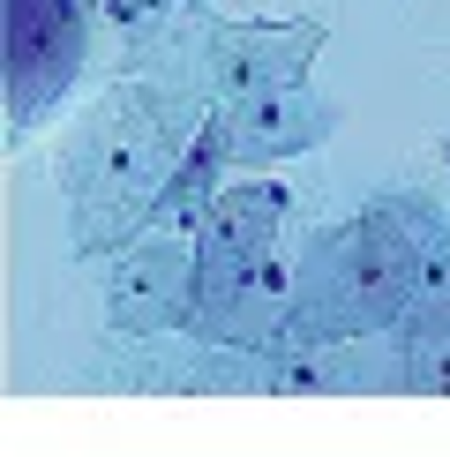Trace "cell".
<instances>
[{
	"instance_id": "obj_1",
	"label": "cell",
	"mask_w": 450,
	"mask_h": 457,
	"mask_svg": "<svg viewBox=\"0 0 450 457\" xmlns=\"http://www.w3.org/2000/svg\"><path fill=\"white\" fill-rule=\"evenodd\" d=\"M188 105L165 83H112L61 143L68 233L83 255H121L158 225V187L188 158Z\"/></svg>"
},
{
	"instance_id": "obj_2",
	"label": "cell",
	"mask_w": 450,
	"mask_h": 457,
	"mask_svg": "<svg viewBox=\"0 0 450 457\" xmlns=\"http://www.w3.org/2000/svg\"><path fill=\"white\" fill-rule=\"evenodd\" d=\"M428 240H436L428 203H368L346 225H323L293 262V345L398 330V315L421 293Z\"/></svg>"
},
{
	"instance_id": "obj_3",
	"label": "cell",
	"mask_w": 450,
	"mask_h": 457,
	"mask_svg": "<svg viewBox=\"0 0 450 457\" xmlns=\"http://www.w3.org/2000/svg\"><path fill=\"white\" fill-rule=\"evenodd\" d=\"M203 345L240 353H293V262L286 247H248V255H196V322Z\"/></svg>"
},
{
	"instance_id": "obj_4",
	"label": "cell",
	"mask_w": 450,
	"mask_h": 457,
	"mask_svg": "<svg viewBox=\"0 0 450 457\" xmlns=\"http://www.w3.org/2000/svg\"><path fill=\"white\" fill-rule=\"evenodd\" d=\"M90 53V0H8V128H30Z\"/></svg>"
},
{
	"instance_id": "obj_5",
	"label": "cell",
	"mask_w": 450,
	"mask_h": 457,
	"mask_svg": "<svg viewBox=\"0 0 450 457\" xmlns=\"http://www.w3.org/2000/svg\"><path fill=\"white\" fill-rule=\"evenodd\" d=\"M105 322L121 337H158V330H188L196 322V240H173V225L143 233L136 247L112 255L105 278Z\"/></svg>"
},
{
	"instance_id": "obj_6",
	"label": "cell",
	"mask_w": 450,
	"mask_h": 457,
	"mask_svg": "<svg viewBox=\"0 0 450 457\" xmlns=\"http://www.w3.org/2000/svg\"><path fill=\"white\" fill-rule=\"evenodd\" d=\"M315 53H323V23L315 15H293V23H211V75L225 98L300 83Z\"/></svg>"
},
{
	"instance_id": "obj_7",
	"label": "cell",
	"mask_w": 450,
	"mask_h": 457,
	"mask_svg": "<svg viewBox=\"0 0 450 457\" xmlns=\"http://www.w3.org/2000/svg\"><path fill=\"white\" fill-rule=\"evenodd\" d=\"M218 120H225V150H233V165H248V173H262V165H278V158H300V150H315V143L330 136V112L315 105L300 83L248 90V98H233Z\"/></svg>"
},
{
	"instance_id": "obj_8",
	"label": "cell",
	"mask_w": 450,
	"mask_h": 457,
	"mask_svg": "<svg viewBox=\"0 0 450 457\" xmlns=\"http://www.w3.org/2000/svg\"><path fill=\"white\" fill-rule=\"evenodd\" d=\"M286 218H293V187L233 180V187H218V195L196 211L188 240H196V255H248V247H278L286 240Z\"/></svg>"
},
{
	"instance_id": "obj_9",
	"label": "cell",
	"mask_w": 450,
	"mask_h": 457,
	"mask_svg": "<svg viewBox=\"0 0 450 457\" xmlns=\"http://www.w3.org/2000/svg\"><path fill=\"white\" fill-rule=\"evenodd\" d=\"M398 383L412 397H450V293H421L398 315Z\"/></svg>"
},
{
	"instance_id": "obj_10",
	"label": "cell",
	"mask_w": 450,
	"mask_h": 457,
	"mask_svg": "<svg viewBox=\"0 0 450 457\" xmlns=\"http://www.w3.org/2000/svg\"><path fill=\"white\" fill-rule=\"evenodd\" d=\"M225 173H233V150H225V120L211 112L196 128V143H188V158L173 165V180L158 187V225H196V211L218 195Z\"/></svg>"
}]
</instances>
